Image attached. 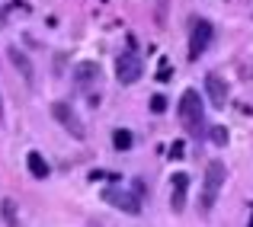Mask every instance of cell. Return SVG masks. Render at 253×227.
I'll list each match as a JSON object with an SVG mask.
<instances>
[{"instance_id":"cell-1","label":"cell","mask_w":253,"mask_h":227,"mask_svg":"<svg viewBox=\"0 0 253 227\" xmlns=\"http://www.w3.org/2000/svg\"><path fill=\"white\" fill-rule=\"evenodd\" d=\"M176 115H179V122H183V128H186V135L189 138H202L205 135V103H202V96H199V90H183V96H179V103H176Z\"/></svg>"},{"instance_id":"cell-2","label":"cell","mask_w":253,"mask_h":227,"mask_svg":"<svg viewBox=\"0 0 253 227\" xmlns=\"http://www.w3.org/2000/svg\"><path fill=\"white\" fill-rule=\"evenodd\" d=\"M224 176H228V170H224L221 160H211L209 166H205V183H202V195H199V211H211L218 202V195H221L224 189Z\"/></svg>"},{"instance_id":"cell-3","label":"cell","mask_w":253,"mask_h":227,"mask_svg":"<svg viewBox=\"0 0 253 227\" xmlns=\"http://www.w3.org/2000/svg\"><path fill=\"white\" fill-rule=\"evenodd\" d=\"M51 118H55V122L61 125V128L68 131L71 138H77V141H86V125L81 122V115L71 109V103H51Z\"/></svg>"},{"instance_id":"cell-4","label":"cell","mask_w":253,"mask_h":227,"mask_svg":"<svg viewBox=\"0 0 253 227\" xmlns=\"http://www.w3.org/2000/svg\"><path fill=\"white\" fill-rule=\"evenodd\" d=\"M103 202L106 205H112V208H119V211H125V215H141V198L135 195L131 189H119V186H106L103 192Z\"/></svg>"},{"instance_id":"cell-5","label":"cell","mask_w":253,"mask_h":227,"mask_svg":"<svg viewBox=\"0 0 253 227\" xmlns=\"http://www.w3.org/2000/svg\"><path fill=\"white\" fill-rule=\"evenodd\" d=\"M211 36H215V29H211L209 19H202V16L192 19L189 23V61H199V55L211 45Z\"/></svg>"},{"instance_id":"cell-6","label":"cell","mask_w":253,"mask_h":227,"mask_svg":"<svg viewBox=\"0 0 253 227\" xmlns=\"http://www.w3.org/2000/svg\"><path fill=\"white\" fill-rule=\"evenodd\" d=\"M144 74V61L135 55V51H122V55L116 58V80L122 86H131V83H138Z\"/></svg>"},{"instance_id":"cell-7","label":"cell","mask_w":253,"mask_h":227,"mask_svg":"<svg viewBox=\"0 0 253 227\" xmlns=\"http://www.w3.org/2000/svg\"><path fill=\"white\" fill-rule=\"evenodd\" d=\"M186 189H189V173H173L170 176V208L173 215L186 208Z\"/></svg>"},{"instance_id":"cell-8","label":"cell","mask_w":253,"mask_h":227,"mask_svg":"<svg viewBox=\"0 0 253 227\" xmlns=\"http://www.w3.org/2000/svg\"><path fill=\"white\" fill-rule=\"evenodd\" d=\"M205 93H209V99H211V106H215V109H224V103L231 99L228 83H224L218 74H209V77H205Z\"/></svg>"},{"instance_id":"cell-9","label":"cell","mask_w":253,"mask_h":227,"mask_svg":"<svg viewBox=\"0 0 253 227\" xmlns=\"http://www.w3.org/2000/svg\"><path fill=\"white\" fill-rule=\"evenodd\" d=\"M6 58L13 61V68L19 71V77H23L26 83H29V86H36V71H32V61L26 58V51H19L16 45H10V48H6Z\"/></svg>"},{"instance_id":"cell-10","label":"cell","mask_w":253,"mask_h":227,"mask_svg":"<svg viewBox=\"0 0 253 227\" xmlns=\"http://www.w3.org/2000/svg\"><path fill=\"white\" fill-rule=\"evenodd\" d=\"M74 80H77L81 86L93 83V80H99V64H96V61H77V68H74Z\"/></svg>"},{"instance_id":"cell-11","label":"cell","mask_w":253,"mask_h":227,"mask_svg":"<svg viewBox=\"0 0 253 227\" xmlns=\"http://www.w3.org/2000/svg\"><path fill=\"white\" fill-rule=\"evenodd\" d=\"M26 166H29V173H32L36 179H45V176L51 173V166L45 163V157H42L39 151H29V153H26Z\"/></svg>"},{"instance_id":"cell-12","label":"cell","mask_w":253,"mask_h":227,"mask_svg":"<svg viewBox=\"0 0 253 227\" xmlns=\"http://www.w3.org/2000/svg\"><path fill=\"white\" fill-rule=\"evenodd\" d=\"M112 148L116 151H131L135 148V135H131L128 128H116L112 131Z\"/></svg>"},{"instance_id":"cell-13","label":"cell","mask_w":253,"mask_h":227,"mask_svg":"<svg viewBox=\"0 0 253 227\" xmlns=\"http://www.w3.org/2000/svg\"><path fill=\"white\" fill-rule=\"evenodd\" d=\"M0 211H3V221H6V227H19V221H16V202H13V198H3Z\"/></svg>"},{"instance_id":"cell-14","label":"cell","mask_w":253,"mask_h":227,"mask_svg":"<svg viewBox=\"0 0 253 227\" xmlns=\"http://www.w3.org/2000/svg\"><path fill=\"white\" fill-rule=\"evenodd\" d=\"M209 138H211V144H218V148H221V144H228L231 131L224 128V125H211V128H209Z\"/></svg>"},{"instance_id":"cell-15","label":"cell","mask_w":253,"mask_h":227,"mask_svg":"<svg viewBox=\"0 0 253 227\" xmlns=\"http://www.w3.org/2000/svg\"><path fill=\"white\" fill-rule=\"evenodd\" d=\"M151 112H154V115H161V112H167V96H161V93H154V96H151Z\"/></svg>"},{"instance_id":"cell-16","label":"cell","mask_w":253,"mask_h":227,"mask_svg":"<svg viewBox=\"0 0 253 227\" xmlns=\"http://www.w3.org/2000/svg\"><path fill=\"white\" fill-rule=\"evenodd\" d=\"M154 3H157V10H154V16H157V23H167V0H154Z\"/></svg>"},{"instance_id":"cell-17","label":"cell","mask_w":253,"mask_h":227,"mask_svg":"<svg viewBox=\"0 0 253 227\" xmlns=\"http://www.w3.org/2000/svg\"><path fill=\"white\" fill-rule=\"evenodd\" d=\"M131 192H135V195H138V198H144V195H151V192H148V186H144V179H135V189H131Z\"/></svg>"},{"instance_id":"cell-18","label":"cell","mask_w":253,"mask_h":227,"mask_svg":"<svg viewBox=\"0 0 253 227\" xmlns=\"http://www.w3.org/2000/svg\"><path fill=\"white\" fill-rule=\"evenodd\" d=\"M86 179L96 183V179H112V176H109V173H103V170H90V173H86Z\"/></svg>"},{"instance_id":"cell-19","label":"cell","mask_w":253,"mask_h":227,"mask_svg":"<svg viewBox=\"0 0 253 227\" xmlns=\"http://www.w3.org/2000/svg\"><path fill=\"white\" fill-rule=\"evenodd\" d=\"M6 10H19V13H29V3H23V0H13Z\"/></svg>"},{"instance_id":"cell-20","label":"cell","mask_w":253,"mask_h":227,"mask_svg":"<svg viewBox=\"0 0 253 227\" xmlns=\"http://www.w3.org/2000/svg\"><path fill=\"white\" fill-rule=\"evenodd\" d=\"M170 157H183V141H173L170 144Z\"/></svg>"},{"instance_id":"cell-21","label":"cell","mask_w":253,"mask_h":227,"mask_svg":"<svg viewBox=\"0 0 253 227\" xmlns=\"http://www.w3.org/2000/svg\"><path fill=\"white\" fill-rule=\"evenodd\" d=\"M0 122H3V99H0Z\"/></svg>"},{"instance_id":"cell-22","label":"cell","mask_w":253,"mask_h":227,"mask_svg":"<svg viewBox=\"0 0 253 227\" xmlns=\"http://www.w3.org/2000/svg\"><path fill=\"white\" fill-rule=\"evenodd\" d=\"M0 29H3V10H0Z\"/></svg>"},{"instance_id":"cell-23","label":"cell","mask_w":253,"mask_h":227,"mask_svg":"<svg viewBox=\"0 0 253 227\" xmlns=\"http://www.w3.org/2000/svg\"><path fill=\"white\" fill-rule=\"evenodd\" d=\"M99 3H106V0H99Z\"/></svg>"},{"instance_id":"cell-24","label":"cell","mask_w":253,"mask_h":227,"mask_svg":"<svg viewBox=\"0 0 253 227\" xmlns=\"http://www.w3.org/2000/svg\"><path fill=\"white\" fill-rule=\"evenodd\" d=\"M250 227H253V221H250Z\"/></svg>"}]
</instances>
